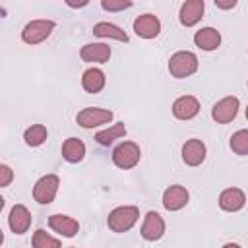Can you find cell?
<instances>
[{
	"label": "cell",
	"instance_id": "9",
	"mask_svg": "<svg viewBox=\"0 0 248 248\" xmlns=\"http://www.w3.org/2000/svg\"><path fill=\"white\" fill-rule=\"evenodd\" d=\"M134 31L141 39H155L161 33V21L153 14H141L134 19Z\"/></svg>",
	"mask_w": 248,
	"mask_h": 248
},
{
	"label": "cell",
	"instance_id": "7",
	"mask_svg": "<svg viewBox=\"0 0 248 248\" xmlns=\"http://www.w3.org/2000/svg\"><path fill=\"white\" fill-rule=\"evenodd\" d=\"M238 97L234 95H229V97H223L221 101H217L211 108V118L217 122V124H229L234 120L236 112H238Z\"/></svg>",
	"mask_w": 248,
	"mask_h": 248
},
{
	"label": "cell",
	"instance_id": "8",
	"mask_svg": "<svg viewBox=\"0 0 248 248\" xmlns=\"http://www.w3.org/2000/svg\"><path fill=\"white\" fill-rule=\"evenodd\" d=\"M165 234V219L157 211H147L141 225V238L147 242H155Z\"/></svg>",
	"mask_w": 248,
	"mask_h": 248
},
{
	"label": "cell",
	"instance_id": "10",
	"mask_svg": "<svg viewBox=\"0 0 248 248\" xmlns=\"http://www.w3.org/2000/svg\"><path fill=\"white\" fill-rule=\"evenodd\" d=\"M205 143L198 138H192V140H186L184 145H182V161L188 165V167H198L205 161Z\"/></svg>",
	"mask_w": 248,
	"mask_h": 248
},
{
	"label": "cell",
	"instance_id": "3",
	"mask_svg": "<svg viewBox=\"0 0 248 248\" xmlns=\"http://www.w3.org/2000/svg\"><path fill=\"white\" fill-rule=\"evenodd\" d=\"M140 157H141V149L136 141H122L112 151V163L124 170L134 169L140 163Z\"/></svg>",
	"mask_w": 248,
	"mask_h": 248
},
{
	"label": "cell",
	"instance_id": "28",
	"mask_svg": "<svg viewBox=\"0 0 248 248\" xmlns=\"http://www.w3.org/2000/svg\"><path fill=\"white\" fill-rule=\"evenodd\" d=\"M215 6L221 10H231L236 6V0H215Z\"/></svg>",
	"mask_w": 248,
	"mask_h": 248
},
{
	"label": "cell",
	"instance_id": "16",
	"mask_svg": "<svg viewBox=\"0 0 248 248\" xmlns=\"http://www.w3.org/2000/svg\"><path fill=\"white\" fill-rule=\"evenodd\" d=\"M48 227H50L54 232H58V234H62V236H66V238L76 236L78 231H79V223H78L74 217L62 215V213L50 215V217H48Z\"/></svg>",
	"mask_w": 248,
	"mask_h": 248
},
{
	"label": "cell",
	"instance_id": "30",
	"mask_svg": "<svg viewBox=\"0 0 248 248\" xmlns=\"http://www.w3.org/2000/svg\"><path fill=\"white\" fill-rule=\"evenodd\" d=\"M246 118H248V107H246Z\"/></svg>",
	"mask_w": 248,
	"mask_h": 248
},
{
	"label": "cell",
	"instance_id": "19",
	"mask_svg": "<svg viewBox=\"0 0 248 248\" xmlns=\"http://www.w3.org/2000/svg\"><path fill=\"white\" fill-rule=\"evenodd\" d=\"M194 43L202 50H215L221 45V33L215 27H202L200 31L194 33Z\"/></svg>",
	"mask_w": 248,
	"mask_h": 248
},
{
	"label": "cell",
	"instance_id": "5",
	"mask_svg": "<svg viewBox=\"0 0 248 248\" xmlns=\"http://www.w3.org/2000/svg\"><path fill=\"white\" fill-rule=\"evenodd\" d=\"M60 186V178L56 174H45L41 176L33 186V200L41 205H48L54 202L56 192Z\"/></svg>",
	"mask_w": 248,
	"mask_h": 248
},
{
	"label": "cell",
	"instance_id": "22",
	"mask_svg": "<svg viewBox=\"0 0 248 248\" xmlns=\"http://www.w3.org/2000/svg\"><path fill=\"white\" fill-rule=\"evenodd\" d=\"M124 136H126V126H124V122H116V124H112L110 128H105V130L97 132V134H95V141H97L99 145H110L114 140H120V138H124Z\"/></svg>",
	"mask_w": 248,
	"mask_h": 248
},
{
	"label": "cell",
	"instance_id": "11",
	"mask_svg": "<svg viewBox=\"0 0 248 248\" xmlns=\"http://www.w3.org/2000/svg\"><path fill=\"white\" fill-rule=\"evenodd\" d=\"M190 200V194L184 186L180 184H172L163 192V207L169 211H178L182 209Z\"/></svg>",
	"mask_w": 248,
	"mask_h": 248
},
{
	"label": "cell",
	"instance_id": "31",
	"mask_svg": "<svg viewBox=\"0 0 248 248\" xmlns=\"http://www.w3.org/2000/svg\"><path fill=\"white\" fill-rule=\"evenodd\" d=\"M72 248H76V246H72Z\"/></svg>",
	"mask_w": 248,
	"mask_h": 248
},
{
	"label": "cell",
	"instance_id": "17",
	"mask_svg": "<svg viewBox=\"0 0 248 248\" xmlns=\"http://www.w3.org/2000/svg\"><path fill=\"white\" fill-rule=\"evenodd\" d=\"M79 56L83 62H95V64H105L110 58V46L105 43H87L81 46Z\"/></svg>",
	"mask_w": 248,
	"mask_h": 248
},
{
	"label": "cell",
	"instance_id": "13",
	"mask_svg": "<svg viewBox=\"0 0 248 248\" xmlns=\"http://www.w3.org/2000/svg\"><path fill=\"white\" fill-rule=\"evenodd\" d=\"M203 10H205V4L203 0H186L182 6H180V12H178V19L184 27H194L202 17H203Z\"/></svg>",
	"mask_w": 248,
	"mask_h": 248
},
{
	"label": "cell",
	"instance_id": "21",
	"mask_svg": "<svg viewBox=\"0 0 248 248\" xmlns=\"http://www.w3.org/2000/svg\"><path fill=\"white\" fill-rule=\"evenodd\" d=\"M62 157L68 163H79L85 157V143L79 138H68L62 143Z\"/></svg>",
	"mask_w": 248,
	"mask_h": 248
},
{
	"label": "cell",
	"instance_id": "20",
	"mask_svg": "<svg viewBox=\"0 0 248 248\" xmlns=\"http://www.w3.org/2000/svg\"><path fill=\"white\" fill-rule=\"evenodd\" d=\"M93 35L97 37H103V39H114V41H122V43H128V35L122 27L114 25V23H108V21H99L93 25Z\"/></svg>",
	"mask_w": 248,
	"mask_h": 248
},
{
	"label": "cell",
	"instance_id": "27",
	"mask_svg": "<svg viewBox=\"0 0 248 248\" xmlns=\"http://www.w3.org/2000/svg\"><path fill=\"white\" fill-rule=\"evenodd\" d=\"M12 180H14V170L8 165H0V188L10 186Z\"/></svg>",
	"mask_w": 248,
	"mask_h": 248
},
{
	"label": "cell",
	"instance_id": "26",
	"mask_svg": "<svg viewBox=\"0 0 248 248\" xmlns=\"http://www.w3.org/2000/svg\"><path fill=\"white\" fill-rule=\"evenodd\" d=\"M101 8L107 12H122V10L132 8V2L130 0H101Z\"/></svg>",
	"mask_w": 248,
	"mask_h": 248
},
{
	"label": "cell",
	"instance_id": "23",
	"mask_svg": "<svg viewBox=\"0 0 248 248\" xmlns=\"http://www.w3.org/2000/svg\"><path fill=\"white\" fill-rule=\"evenodd\" d=\"M46 138H48V132H46V128H45L43 124H33V126H29V128L23 132V140H25V143H27L29 147H39V145H43V143L46 141Z\"/></svg>",
	"mask_w": 248,
	"mask_h": 248
},
{
	"label": "cell",
	"instance_id": "12",
	"mask_svg": "<svg viewBox=\"0 0 248 248\" xmlns=\"http://www.w3.org/2000/svg\"><path fill=\"white\" fill-rule=\"evenodd\" d=\"M31 213L29 209L23 205V203H16L12 209H10V215H8V225L12 229V232L16 234H23L29 231L31 227Z\"/></svg>",
	"mask_w": 248,
	"mask_h": 248
},
{
	"label": "cell",
	"instance_id": "25",
	"mask_svg": "<svg viewBox=\"0 0 248 248\" xmlns=\"http://www.w3.org/2000/svg\"><path fill=\"white\" fill-rule=\"evenodd\" d=\"M231 149L236 155H248V130H238L231 136Z\"/></svg>",
	"mask_w": 248,
	"mask_h": 248
},
{
	"label": "cell",
	"instance_id": "6",
	"mask_svg": "<svg viewBox=\"0 0 248 248\" xmlns=\"http://www.w3.org/2000/svg\"><path fill=\"white\" fill-rule=\"evenodd\" d=\"M112 116H114V114H112V110H108V108L87 107V108H83V110L78 112L76 122H78L81 128L91 130V128H97V126H101V124H108V122L112 120Z\"/></svg>",
	"mask_w": 248,
	"mask_h": 248
},
{
	"label": "cell",
	"instance_id": "24",
	"mask_svg": "<svg viewBox=\"0 0 248 248\" xmlns=\"http://www.w3.org/2000/svg\"><path fill=\"white\" fill-rule=\"evenodd\" d=\"M33 248H60V240L50 236L45 229H37L33 232Z\"/></svg>",
	"mask_w": 248,
	"mask_h": 248
},
{
	"label": "cell",
	"instance_id": "15",
	"mask_svg": "<svg viewBox=\"0 0 248 248\" xmlns=\"http://www.w3.org/2000/svg\"><path fill=\"white\" fill-rule=\"evenodd\" d=\"M246 205V194L240 188H227L219 194V207L229 213H236Z\"/></svg>",
	"mask_w": 248,
	"mask_h": 248
},
{
	"label": "cell",
	"instance_id": "4",
	"mask_svg": "<svg viewBox=\"0 0 248 248\" xmlns=\"http://www.w3.org/2000/svg\"><path fill=\"white\" fill-rule=\"evenodd\" d=\"M52 31H54V21L52 19H33L23 27L21 39L27 45H39V43L46 41Z\"/></svg>",
	"mask_w": 248,
	"mask_h": 248
},
{
	"label": "cell",
	"instance_id": "29",
	"mask_svg": "<svg viewBox=\"0 0 248 248\" xmlns=\"http://www.w3.org/2000/svg\"><path fill=\"white\" fill-rule=\"evenodd\" d=\"M223 248H240V246H238L236 242H227V244H225Z\"/></svg>",
	"mask_w": 248,
	"mask_h": 248
},
{
	"label": "cell",
	"instance_id": "2",
	"mask_svg": "<svg viewBox=\"0 0 248 248\" xmlns=\"http://www.w3.org/2000/svg\"><path fill=\"white\" fill-rule=\"evenodd\" d=\"M169 72L176 79H184L198 72V56L190 50H178L169 58Z\"/></svg>",
	"mask_w": 248,
	"mask_h": 248
},
{
	"label": "cell",
	"instance_id": "18",
	"mask_svg": "<svg viewBox=\"0 0 248 248\" xmlns=\"http://www.w3.org/2000/svg\"><path fill=\"white\" fill-rule=\"evenodd\" d=\"M107 83V76L101 68H87L81 76V87L87 91V93H101L103 87Z\"/></svg>",
	"mask_w": 248,
	"mask_h": 248
},
{
	"label": "cell",
	"instance_id": "14",
	"mask_svg": "<svg viewBox=\"0 0 248 248\" xmlns=\"http://www.w3.org/2000/svg\"><path fill=\"white\" fill-rule=\"evenodd\" d=\"M200 112V101L194 95H182L172 103V114L178 120H192Z\"/></svg>",
	"mask_w": 248,
	"mask_h": 248
},
{
	"label": "cell",
	"instance_id": "1",
	"mask_svg": "<svg viewBox=\"0 0 248 248\" xmlns=\"http://www.w3.org/2000/svg\"><path fill=\"white\" fill-rule=\"evenodd\" d=\"M138 219H140V209L136 205H120L108 213L107 225L112 232H126L138 223Z\"/></svg>",
	"mask_w": 248,
	"mask_h": 248
}]
</instances>
